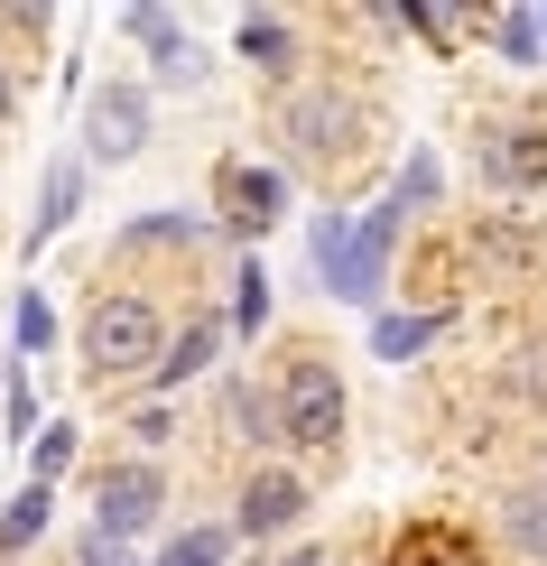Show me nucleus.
Wrapping results in <instances>:
<instances>
[{
  "mask_svg": "<svg viewBox=\"0 0 547 566\" xmlns=\"http://www.w3.org/2000/svg\"><path fill=\"white\" fill-rule=\"evenodd\" d=\"M196 214H149V223H130V242H196Z\"/></svg>",
  "mask_w": 547,
  "mask_h": 566,
  "instance_id": "obj_27",
  "label": "nucleus"
},
{
  "mask_svg": "<svg viewBox=\"0 0 547 566\" xmlns=\"http://www.w3.org/2000/svg\"><path fill=\"white\" fill-rule=\"evenodd\" d=\"M46 344H56V306L29 289V297H19V353H46Z\"/></svg>",
  "mask_w": 547,
  "mask_h": 566,
  "instance_id": "obj_24",
  "label": "nucleus"
},
{
  "mask_svg": "<svg viewBox=\"0 0 547 566\" xmlns=\"http://www.w3.org/2000/svg\"><path fill=\"white\" fill-rule=\"evenodd\" d=\"M502 538L519 557H547V492H511L502 502Z\"/></svg>",
  "mask_w": 547,
  "mask_h": 566,
  "instance_id": "obj_17",
  "label": "nucleus"
},
{
  "mask_svg": "<svg viewBox=\"0 0 547 566\" xmlns=\"http://www.w3.org/2000/svg\"><path fill=\"white\" fill-rule=\"evenodd\" d=\"M213 353H223V325H213V316H196V325H186V335L168 344V363L149 371V390H186V381H196V371L213 363Z\"/></svg>",
  "mask_w": 547,
  "mask_h": 566,
  "instance_id": "obj_11",
  "label": "nucleus"
},
{
  "mask_svg": "<svg viewBox=\"0 0 547 566\" xmlns=\"http://www.w3.org/2000/svg\"><path fill=\"white\" fill-rule=\"evenodd\" d=\"M232 325H242V335L270 325V270H260V261H242V279H232Z\"/></svg>",
  "mask_w": 547,
  "mask_h": 566,
  "instance_id": "obj_21",
  "label": "nucleus"
},
{
  "mask_svg": "<svg viewBox=\"0 0 547 566\" xmlns=\"http://www.w3.org/2000/svg\"><path fill=\"white\" fill-rule=\"evenodd\" d=\"M65 464H75V428H46V437L29 446V483H56Z\"/></svg>",
  "mask_w": 547,
  "mask_h": 566,
  "instance_id": "obj_23",
  "label": "nucleus"
},
{
  "mask_svg": "<svg viewBox=\"0 0 547 566\" xmlns=\"http://www.w3.org/2000/svg\"><path fill=\"white\" fill-rule=\"evenodd\" d=\"M46 511H56V483H29V492H19V502L0 511V557H19V548H29V538L46 530Z\"/></svg>",
  "mask_w": 547,
  "mask_h": 566,
  "instance_id": "obj_15",
  "label": "nucleus"
},
{
  "mask_svg": "<svg viewBox=\"0 0 547 566\" xmlns=\"http://www.w3.org/2000/svg\"><path fill=\"white\" fill-rule=\"evenodd\" d=\"M278 437H288L297 455H335L344 446V371L325 363V353H297V363L278 371Z\"/></svg>",
  "mask_w": 547,
  "mask_h": 566,
  "instance_id": "obj_3",
  "label": "nucleus"
},
{
  "mask_svg": "<svg viewBox=\"0 0 547 566\" xmlns=\"http://www.w3.org/2000/svg\"><path fill=\"white\" fill-rule=\"evenodd\" d=\"M278 566H325V548H297V557H278Z\"/></svg>",
  "mask_w": 547,
  "mask_h": 566,
  "instance_id": "obj_29",
  "label": "nucleus"
},
{
  "mask_svg": "<svg viewBox=\"0 0 547 566\" xmlns=\"http://www.w3.org/2000/svg\"><path fill=\"white\" fill-rule=\"evenodd\" d=\"M399 232H409L399 205H380V214H362V223L316 214V270H325V289H335L344 306H371L380 297V270H390V251H399Z\"/></svg>",
  "mask_w": 547,
  "mask_h": 566,
  "instance_id": "obj_2",
  "label": "nucleus"
},
{
  "mask_svg": "<svg viewBox=\"0 0 547 566\" xmlns=\"http://www.w3.org/2000/svg\"><path fill=\"white\" fill-rule=\"evenodd\" d=\"M0 122H10V75H0Z\"/></svg>",
  "mask_w": 547,
  "mask_h": 566,
  "instance_id": "obj_30",
  "label": "nucleus"
},
{
  "mask_svg": "<svg viewBox=\"0 0 547 566\" xmlns=\"http://www.w3.org/2000/svg\"><path fill=\"white\" fill-rule=\"evenodd\" d=\"M149 149V93L139 84H93V103H84V158H139Z\"/></svg>",
  "mask_w": 547,
  "mask_h": 566,
  "instance_id": "obj_7",
  "label": "nucleus"
},
{
  "mask_svg": "<svg viewBox=\"0 0 547 566\" xmlns=\"http://www.w3.org/2000/svg\"><path fill=\"white\" fill-rule=\"evenodd\" d=\"M84 566H130V557L112 548V538H84Z\"/></svg>",
  "mask_w": 547,
  "mask_h": 566,
  "instance_id": "obj_28",
  "label": "nucleus"
},
{
  "mask_svg": "<svg viewBox=\"0 0 547 566\" xmlns=\"http://www.w3.org/2000/svg\"><path fill=\"white\" fill-rule=\"evenodd\" d=\"M483 29H492V46H502L511 65H538V38H547V19H538V10H492Z\"/></svg>",
  "mask_w": 547,
  "mask_h": 566,
  "instance_id": "obj_19",
  "label": "nucleus"
},
{
  "mask_svg": "<svg viewBox=\"0 0 547 566\" xmlns=\"http://www.w3.org/2000/svg\"><path fill=\"white\" fill-rule=\"evenodd\" d=\"M538 19H547V10H538Z\"/></svg>",
  "mask_w": 547,
  "mask_h": 566,
  "instance_id": "obj_31",
  "label": "nucleus"
},
{
  "mask_svg": "<svg viewBox=\"0 0 547 566\" xmlns=\"http://www.w3.org/2000/svg\"><path fill=\"white\" fill-rule=\"evenodd\" d=\"M278 130H288V149L306 158V168H344V158H362V103L335 93V84L288 93V103H278Z\"/></svg>",
  "mask_w": 547,
  "mask_h": 566,
  "instance_id": "obj_4",
  "label": "nucleus"
},
{
  "mask_svg": "<svg viewBox=\"0 0 547 566\" xmlns=\"http://www.w3.org/2000/svg\"><path fill=\"white\" fill-rule=\"evenodd\" d=\"M502 390L519 399V409H547V335H529V344L502 363Z\"/></svg>",
  "mask_w": 547,
  "mask_h": 566,
  "instance_id": "obj_18",
  "label": "nucleus"
},
{
  "mask_svg": "<svg viewBox=\"0 0 547 566\" xmlns=\"http://www.w3.org/2000/svg\"><path fill=\"white\" fill-rule=\"evenodd\" d=\"M75 196H84V168H75V158H56V168H46V186H38V223H29V242H56L65 214H75Z\"/></svg>",
  "mask_w": 547,
  "mask_h": 566,
  "instance_id": "obj_14",
  "label": "nucleus"
},
{
  "mask_svg": "<svg viewBox=\"0 0 547 566\" xmlns=\"http://www.w3.org/2000/svg\"><path fill=\"white\" fill-rule=\"evenodd\" d=\"M483 177L502 186V196L547 186V122H492L483 130Z\"/></svg>",
  "mask_w": 547,
  "mask_h": 566,
  "instance_id": "obj_8",
  "label": "nucleus"
},
{
  "mask_svg": "<svg viewBox=\"0 0 547 566\" xmlns=\"http://www.w3.org/2000/svg\"><path fill=\"white\" fill-rule=\"evenodd\" d=\"M399 214H418V205H436V158H409V168H399Z\"/></svg>",
  "mask_w": 547,
  "mask_h": 566,
  "instance_id": "obj_26",
  "label": "nucleus"
},
{
  "mask_svg": "<svg viewBox=\"0 0 547 566\" xmlns=\"http://www.w3.org/2000/svg\"><path fill=\"white\" fill-rule=\"evenodd\" d=\"M158 502H168V474H158V464H112V474L93 483V538L122 548V538H139L158 521Z\"/></svg>",
  "mask_w": 547,
  "mask_h": 566,
  "instance_id": "obj_6",
  "label": "nucleus"
},
{
  "mask_svg": "<svg viewBox=\"0 0 547 566\" xmlns=\"http://www.w3.org/2000/svg\"><path fill=\"white\" fill-rule=\"evenodd\" d=\"M297 521H306V474H278V464H270V474L242 483V511H232V530H242V538H278V530H297Z\"/></svg>",
  "mask_w": 547,
  "mask_h": 566,
  "instance_id": "obj_9",
  "label": "nucleus"
},
{
  "mask_svg": "<svg viewBox=\"0 0 547 566\" xmlns=\"http://www.w3.org/2000/svg\"><path fill=\"white\" fill-rule=\"evenodd\" d=\"M436 335H445V316H380L371 325V353H380V363H409V353H427Z\"/></svg>",
  "mask_w": 547,
  "mask_h": 566,
  "instance_id": "obj_16",
  "label": "nucleus"
},
{
  "mask_svg": "<svg viewBox=\"0 0 547 566\" xmlns=\"http://www.w3.org/2000/svg\"><path fill=\"white\" fill-rule=\"evenodd\" d=\"M168 363V325L139 289H103L84 306V371L93 381H149Z\"/></svg>",
  "mask_w": 547,
  "mask_h": 566,
  "instance_id": "obj_1",
  "label": "nucleus"
},
{
  "mask_svg": "<svg viewBox=\"0 0 547 566\" xmlns=\"http://www.w3.org/2000/svg\"><path fill=\"white\" fill-rule=\"evenodd\" d=\"M473 251H483V261H502L511 279H529V270L547 261V251H538V232H529V223H519V214H492L483 232H473Z\"/></svg>",
  "mask_w": 547,
  "mask_h": 566,
  "instance_id": "obj_12",
  "label": "nucleus"
},
{
  "mask_svg": "<svg viewBox=\"0 0 547 566\" xmlns=\"http://www.w3.org/2000/svg\"><path fill=\"white\" fill-rule=\"evenodd\" d=\"M399 29H418L427 46H464V29H483V19H473V10H436V0H409Z\"/></svg>",
  "mask_w": 547,
  "mask_h": 566,
  "instance_id": "obj_20",
  "label": "nucleus"
},
{
  "mask_svg": "<svg viewBox=\"0 0 547 566\" xmlns=\"http://www.w3.org/2000/svg\"><path fill=\"white\" fill-rule=\"evenodd\" d=\"M213 214H223V232H270L278 214H288V177L278 168H260V158H223L213 168Z\"/></svg>",
  "mask_w": 547,
  "mask_h": 566,
  "instance_id": "obj_5",
  "label": "nucleus"
},
{
  "mask_svg": "<svg viewBox=\"0 0 547 566\" xmlns=\"http://www.w3.org/2000/svg\"><path fill=\"white\" fill-rule=\"evenodd\" d=\"M122 29H130L139 46H149V56H168V46H186V29H177V19H168V10H130V19H122Z\"/></svg>",
  "mask_w": 547,
  "mask_h": 566,
  "instance_id": "obj_25",
  "label": "nucleus"
},
{
  "mask_svg": "<svg viewBox=\"0 0 547 566\" xmlns=\"http://www.w3.org/2000/svg\"><path fill=\"white\" fill-rule=\"evenodd\" d=\"M223 557H232V530H186L158 548V566H223Z\"/></svg>",
  "mask_w": 547,
  "mask_h": 566,
  "instance_id": "obj_22",
  "label": "nucleus"
},
{
  "mask_svg": "<svg viewBox=\"0 0 547 566\" xmlns=\"http://www.w3.org/2000/svg\"><path fill=\"white\" fill-rule=\"evenodd\" d=\"M390 566H492V557H483V538L455 530V521H409L390 538Z\"/></svg>",
  "mask_w": 547,
  "mask_h": 566,
  "instance_id": "obj_10",
  "label": "nucleus"
},
{
  "mask_svg": "<svg viewBox=\"0 0 547 566\" xmlns=\"http://www.w3.org/2000/svg\"><path fill=\"white\" fill-rule=\"evenodd\" d=\"M232 38H242V56L260 65V75H288V65H297V29H288V19H270V10H251Z\"/></svg>",
  "mask_w": 547,
  "mask_h": 566,
  "instance_id": "obj_13",
  "label": "nucleus"
}]
</instances>
